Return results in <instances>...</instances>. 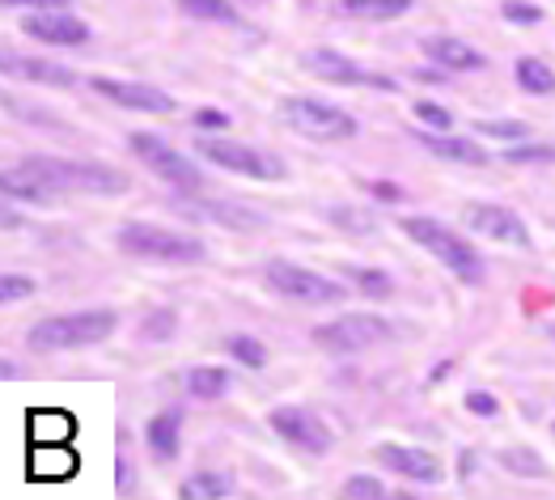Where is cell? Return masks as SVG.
Returning a JSON list of instances; mask_svg holds the SVG:
<instances>
[{"instance_id":"2","label":"cell","mask_w":555,"mask_h":500,"mask_svg":"<svg viewBox=\"0 0 555 500\" xmlns=\"http://www.w3.org/2000/svg\"><path fill=\"white\" fill-rule=\"evenodd\" d=\"M119 326L115 310H77V315H55V319L35 322L26 331L30 352H68V348H90L111 339Z\"/></svg>"},{"instance_id":"19","label":"cell","mask_w":555,"mask_h":500,"mask_svg":"<svg viewBox=\"0 0 555 500\" xmlns=\"http://www.w3.org/2000/svg\"><path fill=\"white\" fill-rule=\"evenodd\" d=\"M420 140H424L428 153H437L446 162H459V166H483L488 162V153L475 140H463V137H420Z\"/></svg>"},{"instance_id":"22","label":"cell","mask_w":555,"mask_h":500,"mask_svg":"<svg viewBox=\"0 0 555 500\" xmlns=\"http://www.w3.org/2000/svg\"><path fill=\"white\" fill-rule=\"evenodd\" d=\"M179 497L183 500H225V497H233V479L230 475H217V471H199V475L183 479Z\"/></svg>"},{"instance_id":"20","label":"cell","mask_w":555,"mask_h":500,"mask_svg":"<svg viewBox=\"0 0 555 500\" xmlns=\"http://www.w3.org/2000/svg\"><path fill=\"white\" fill-rule=\"evenodd\" d=\"M186 395L191 399H204V403H212V399H221L225 390H230V373L225 369H212V364H199V369H186Z\"/></svg>"},{"instance_id":"3","label":"cell","mask_w":555,"mask_h":500,"mask_svg":"<svg viewBox=\"0 0 555 500\" xmlns=\"http://www.w3.org/2000/svg\"><path fill=\"white\" fill-rule=\"evenodd\" d=\"M399 226H403V233H408L416 246H424L446 272H454L463 284H479V280H483V259L475 255V246L463 242L454 229L437 226V221H428V217H403Z\"/></svg>"},{"instance_id":"30","label":"cell","mask_w":555,"mask_h":500,"mask_svg":"<svg viewBox=\"0 0 555 500\" xmlns=\"http://www.w3.org/2000/svg\"><path fill=\"white\" fill-rule=\"evenodd\" d=\"M175 310H153L149 319L140 322V335L149 339V344H157V339H170L175 335Z\"/></svg>"},{"instance_id":"21","label":"cell","mask_w":555,"mask_h":500,"mask_svg":"<svg viewBox=\"0 0 555 500\" xmlns=\"http://www.w3.org/2000/svg\"><path fill=\"white\" fill-rule=\"evenodd\" d=\"M412 9V0H339V13L365 17V22H395Z\"/></svg>"},{"instance_id":"32","label":"cell","mask_w":555,"mask_h":500,"mask_svg":"<svg viewBox=\"0 0 555 500\" xmlns=\"http://www.w3.org/2000/svg\"><path fill=\"white\" fill-rule=\"evenodd\" d=\"M505 162L513 166H534V162H555L552 144H526V149H505Z\"/></svg>"},{"instance_id":"6","label":"cell","mask_w":555,"mask_h":500,"mask_svg":"<svg viewBox=\"0 0 555 500\" xmlns=\"http://www.w3.org/2000/svg\"><path fill=\"white\" fill-rule=\"evenodd\" d=\"M199 157L242 175V179H259V182H284L288 179V166L280 162L276 153H263V149H250V144H237V140H199Z\"/></svg>"},{"instance_id":"9","label":"cell","mask_w":555,"mask_h":500,"mask_svg":"<svg viewBox=\"0 0 555 500\" xmlns=\"http://www.w3.org/2000/svg\"><path fill=\"white\" fill-rule=\"evenodd\" d=\"M386 335H390V322L377 319V315H344V319L314 326V344H319L323 352H335V357L373 348V344H382Z\"/></svg>"},{"instance_id":"11","label":"cell","mask_w":555,"mask_h":500,"mask_svg":"<svg viewBox=\"0 0 555 500\" xmlns=\"http://www.w3.org/2000/svg\"><path fill=\"white\" fill-rule=\"evenodd\" d=\"M463 221L470 226V233L488 238V242H501V246H534L530 238V226L513 213V208H501V204H466Z\"/></svg>"},{"instance_id":"15","label":"cell","mask_w":555,"mask_h":500,"mask_svg":"<svg viewBox=\"0 0 555 500\" xmlns=\"http://www.w3.org/2000/svg\"><path fill=\"white\" fill-rule=\"evenodd\" d=\"M373 458L386 466V471H395V475H403V479H412V484H437L441 479V462L437 454H428V450H420V446H399V441H382Z\"/></svg>"},{"instance_id":"24","label":"cell","mask_w":555,"mask_h":500,"mask_svg":"<svg viewBox=\"0 0 555 500\" xmlns=\"http://www.w3.org/2000/svg\"><path fill=\"white\" fill-rule=\"evenodd\" d=\"M517 86L526 93H555V68L552 64H543V60H534V55H526V60H517Z\"/></svg>"},{"instance_id":"26","label":"cell","mask_w":555,"mask_h":500,"mask_svg":"<svg viewBox=\"0 0 555 500\" xmlns=\"http://www.w3.org/2000/svg\"><path fill=\"white\" fill-rule=\"evenodd\" d=\"M501 462H505V471L521 475V479H543V475H547L543 458L534 454V450H526V446H509V450H501Z\"/></svg>"},{"instance_id":"1","label":"cell","mask_w":555,"mask_h":500,"mask_svg":"<svg viewBox=\"0 0 555 500\" xmlns=\"http://www.w3.org/2000/svg\"><path fill=\"white\" fill-rule=\"evenodd\" d=\"M22 175L51 191H81V195H124L132 182L124 170L115 166H102V162H81V157H26L17 162Z\"/></svg>"},{"instance_id":"33","label":"cell","mask_w":555,"mask_h":500,"mask_svg":"<svg viewBox=\"0 0 555 500\" xmlns=\"http://www.w3.org/2000/svg\"><path fill=\"white\" fill-rule=\"evenodd\" d=\"M416 119H424V124L437 128V132H450V128H454V115H450L446 106H437V102H416Z\"/></svg>"},{"instance_id":"36","label":"cell","mask_w":555,"mask_h":500,"mask_svg":"<svg viewBox=\"0 0 555 500\" xmlns=\"http://www.w3.org/2000/svg\"><path fill=\"white\" fill-rule=\"evenodd\" d=\"M230 128V115H221V111H195V132H225Z\"/></svg>"},{"instance_id":"23","label":"cell","mask_w":555,"mask_h":500,"mask_svg":"<svg viewBox=\"0 0 555 500\" xmlns=\"http://www.w3.org/2000/svg\"><path fill=\"white\" fill-rule=\"evenodd\" d=\"M144 437H149V450L157 458H175L179 454V415L175 411L153 415L149 428H144Z\"/></svg>"},{"instance_id":"31","label":"cell","mask_w":555,"mask_h":500,"mask_svg":"<svg viewBox=\"0 0 555 500\" xmlns=\"http://www.w3.org/2000/svg\"><path fill=\"white\" fill-rule=\"evenodd\" d=\"M344 497L348 500H382L386 497V484H382L377 475H352V479L344 484Z\"/></svg>"},{"instance_id":"28","label":"cell","mask_w":555,"mask_h":500,"mask_svg":"<svg viewBox=\"0 0 555 500\" xmlns=\"http://www.w3.org/2000/svg\"><path fill=\"white\" fill-rule=\"evenodd\" d=\"M348 275L357 280V289H361V293H370V297H377V302L395 293V280H390L386 272H373V268H352Z\"/></svg>"},{"instance_id":"35","label":"cell","mask_w":555,"mask_h":500,"mask_svg":"<svg viewBox=\"0 0 555 500\" xmlns=\"http://www.w3.org/2000/svg\"><path fill=\"white\" fill-rule=\"evenodd\" d=\"M326 217H331V221H344V229H352V233H373V229H377V221H373V217H365V213H352V208H331Z\"/></svg>"},{"instance_id":"41","label":"cell","mask_w":555,"mask_h":500,"mask_svg":"<svg viewBox=\"0 0 555 500\" xmlns=\"http://www.w3.org/2000/svg\"><path fill=\"white\" fill-rule=\"evenodd\" d=\"M470 471H475V454H470V450H466V454H463V466H459V475H463V479H466V475H470Z\"/></svg>"},{"instance_id":"40","label":"cell","mask_w":555,"mask_h":500,"mask_svg":"<svg viewBox=\"0 0 555 500\" xmlns=\"http://www.w3.org/2000/svg\"><path fill=\"white\" fill-rule=\"evenodd\" d=\"M4 4H30V9H68L73 0H4Z\"/></svg>"},{"instance_id":"10","label":"cell","mask_w":555,"mask_h":500,"mask_svg":"<svg viewBox=\"0 0 555 500\" xmlns=\"http://www.w3.org/2000/svg\"><path fill=\"white\" fill-rule=\"evenodd\" d=\"M128 144H132V153H137L140 162H144L157 179L170 182V187H183V191H199V187H204L199 170L191 166V157H183L179 149H170L166 140L149 137V132H132Z\"/></svg>"},{"instance_id":"25","label":"cell","mask_w":555,"mask_h":500,"mask_svg":"<svg viewBox=\"0 0 555 500\" xmlns=\"http://www.w3.org/2000/svg\"><path fill=\"white\" fill-rule=\"evenodd\" d=\"M179 13L195 17V22H221V26H233L237 22V9L233 0H175Z\"/></svg>"},{"instance_id":"27","label":"cell","mask_w":555,"mask_h":500,"mask_svg":"<svg viewBox=\"0 0 555 500\" xmlns=\"http://www.w3.org/2000/svg\"><path fill=\"white\" fill-rule=\"evenodd\" d=\"M225 348H230L233 361H242L246 369H263L268 364V348L259 339H250V335H233Z\"/></svg>"},{"instance_id":"14","label":"cell","mask_w":555,"mask_h":500,"mask_svg":"<svg viewBox=\"0 0 555 500\" xmlns=\"http://www.w3.org/2000/svg\"><path fill=\"white\" fill-rule=\"evenodd\" d=\"M22 30H26L30 39L51 43V47H77L90 39V26H86L77 13H68V9H35V13L22 22Z\"/></svg>"},{"instance_id":"42","label":"cell","mask_w":555,"mask_h":500,"mask_svg":"<svg viewBox=\"0 0 555 500\" xmlns=\"http://www.w3.org/2000/svg\"><path fill=\"white\" fill-rule=\"evenodd\" d=\"M552 433H555V424H552Z\"/></svg>"},{"instance_id":"7","label":"cell","mask_w":555,"mask_h":500,"mask_svg":"<svg viewBox=\"0 0 555 500\" xmlns=\"http://www.w3.org/2000/svg\"><path fill=\"white\" fill-rule=\"evenodd\" d=\"M301 68L314 73L319 81H331V86H370V90H377V93L399 90L395 77L361 68L352 55H344V51H335V47H310V51H301Z\"/></svg>"},{"instance_id":"8","label":"cell","mask_w":555,"mask_h":500,"mask_svg":"<svg viewBox=\"0 0 555 500\" xmlns=\"http://www.w3.org/2000/svg\"><path fill=\"white\" fill-rule=\"evenodd\" d=\"M268 284L276 289L280 297L301 302V306H335L344 297V284L339 280H331L323 272H310L301 264H288V259H272L268 264Z\"/></svg>"},{"instance_id":"29","label":"cell","mask_w":555,"mask_h":500,"mask_svg":"<svg viewBox=\"0 0 555 500\" xmlns=\"http://www.w3.org/2000/svg\"><path fill=\"white\" fill-rule=\"evenodd\" d=\"M475 132H479V137H496V140L530 137V128H526L521 119H479V124H475Z\"/></svg>"},{"instance_id":"38","label":"cell","mask_w":555,"mask_h":500,"mask_svg":"<svg viewBox=\"0 0 555 500\" xmlns=\"http://www.w3.org/2000/svg\"><path fill=\"white\" fill-rule=\"evenodd\" d=\"M466 411H475V415H496L501 403H496L488 390H470V395H466Z\"/></svg>"},{"instance_id":"18","label":"cell","mask_w":555,"mask_h":500,"mask_svg":"<svg viewBox=\"0 0 555 500\" xmlns=\"http://www.w3.org/2000/svg\"><path fill=\"white\" fill-rule=\"evenodd\" d=\"M191 213H195V217H208V221H217V226H225V229H242V233H255V229L268 226V217H263L259 208H250V204H230V200L195 204Z\"/></svg>"},{"instance_id":"13","label":"cell","mask_w":555,"mask_h":500,"mask_svg":"<svg viewBox=\"0 0 555 500\" xmlns=\"http://www.w3.org/2000/svg\"><path fill=\"white\" fill-rule=\"evenodd\" d=\"M90 90H98L106 102L115 106H128V111H149V115H170L175 111V98L157 86H144V81H115V77H93Z\"/></svg>"},{"instance_id":"12","label":"cell","mask_w":555,"mask_h":500,"mask_svg":"<svg viewBox=\"0 0 555 500\" xmlns=\"http://www.w3.org/2000/svg\"><path fill=\"white\" fill-rule=\"evenodd\" d=\"M272 428L280 441L297 446L301 454H326L331 450V428L310 408H276L272 411Z\"/></svg>"},{"instance_id":"5","label":"cell","mask_w":555,"mask_h":500,"mask_svg":"<svg viewBox=\"0 0 555 500\" xmlns=\"http://www.w3.org/2000/svg\"><path fill=\"white\" fill-rule=\"evenodd\" d=\"M280 124H288L297 137L323 140V144H339V140H352L361 132V124L348 111L319 102V98H284L280 102Z\"/></svg>"},{"instance_id":"37","label":"cell","mask_w":555,"mask_h":500,"mask_svg":"<svg viewBox=\"0 0 555 500\" xmlns=\"http://www.w3.org/2000/svg\"><path fill=\"white\" fill-rule=\"evenodd\" d=\"M505 17H509V22H517V26H534V22H543V13H539L534 4H517V0H509V4H505Z\"/></svg>"},{"instance_id":"34","label":"cell","mask_w":555,"mask_h":500,"mask_svg":"<svg viewBox=\"0 0 555 500\" xmlns=\"http://www.w3.org/2000/svg\"><path fill=\"white\" fill-rule=\"evenodd\" d=\"M35 293V280L30 275H4L0 280V297H4V306H13V302H22V297H30Z\"/></svg>"},{"instance_id":"39","label":"cell","mask_w":555,"mask_h":500,"mask_svg":"<svg viewBox=\"0 0 555 500\" xmlns=\"http://www.w3.org/2000/svg\"><path fill=\"white\" fill-rule=\"evenodd\" d=\"M370 191L377 200H399L403 195V187H395V182H370Z\"/></svg>"},{"instance_id":"4","label":"cell","mask_w":555,"mask_h":500,"mask_svg":"<svg viewBox=\"0 0 555 500\" xmlns=\"http://www.w3.org/2000/svg\"><path fill=\"white\" fill-rule=\"evenodd\" d=\"M119 251H128L132 259L175 264V268H186V264L204 259V242H195L186 233H175V229L166 226H153V221H128V226L119 229Z\"/></svg>"},{"instance_id":"17","label":"cell","mask_w":555,"mask_h":500,"mask_svg":"<svg viewBox=\"0 0 555 500\" xmlns=\"http://www.w3.org/2000/svg\"><path fill=\"white\" fill-rule=\"evenodd\" d=\"M0 68H4V77H22V81H39V86H60V90L77 86V73L73 68L47 64V60H26V55H13V51H4Z\"/></svg>"},{"instance_id":"16","label":"cell","mask_w":555,"mask_h":500,"mask_svg":"<svg viewBox=\"0 0 555 500\" xmlns=\"http://www.w3.org/2000/svg\"><path fill=\"white\" fill-rule=\"evenodd\" d=\"M424 55L450 73H479L488 60L479 47H470L466 39H454V35H428L424 39Z\"/></svg>"}]
</instances>
